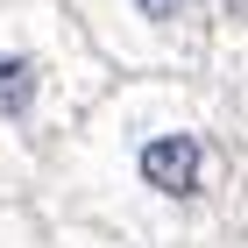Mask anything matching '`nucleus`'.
<instances>
[{
  "label": "nucleus",
  "mask_w": 248,
  "mask_h": 248,
  "mask_svg": "<svg viewBox=\"0 0 248 248\" xmlns=\"http://www.w3.org/2000/svg\"><path fill=\"white\" fill-rule=\"evenodd\" d=\"M248 199L213 78H114L36 163V213L128 248L227 241Z\"/></svg>",
  "instance_id": "obj_1"
},
{
  "label": "nucleus",
  "mask_w": 248,
  "mask_h": 248,
  "mask_svg": "<svg viewBox=\"0 0 248 248\" xmlns=\"http://www.w3.org/2000/svg\"><path fill=\"white\" fill-rule=\"evenodd\" d=\"M114 85L64 0H0V135L43 163Z\"/></svg>",
  "instance_id": "obj_2"
},
{
  "label": "nucleus",
  "mask_w": 248,
  "mask_h": 248,
  "mask_svg": "<svg viewBox=\"0 0 248 248\" xmlns=\"http://www.w3.org/2000/svg\"><path fill=\"white\" fill-rule=\"evenodd\" d=\"M114 78H206L213 0H64Z\"/></svg>",
  "instance_id": "obj_3"
},
{
  "label": "nucleus",
  "mask_w": 248,
  "mask_h": 248,
  "mask_svg": "<svg viewBox=\"0 0 248 248\" xmlns=\"http://www.w3.org/2000/svg\"><path fill=\"white\" fill-rule=\"evenodd\" d=\"M206 78H213V85H248V0H213Z\"/></svg>",
  "instance_id": "obj_4"
},
{
  "label": "nucleus",
  "mask_w": 248,
  "mask_h": 248,
  "mask_svg": "<svg viewBox=\"0 0 248 248\" xmlns=\"http://www.w3.org/2000/svg\"><path fill=\"white\" fill-rule=\"evenodd\" d=\"M21 199L36 206V156L0 135V206H21Z\"/></svg>",
  "instance_id": "obj_5"
},
{
  "label": "nucleus",
  "mask_w": 248,
  "mask_h": 248,
  "mask_svg": "<svg viewBox=\"0 0 248 248\" xmlns=\"http://www.w3.org/2000/svg\"><path fill=\"white\" fill-rule=\"evenodd\" d=\"M36 248H128V241H114V234H99V227H78V220H43Z\"/></svg>",
  "instance_id": "obj_6"
},
{
  "label": "nucleus",
  "mask_w": 248,
  "mask_h": 248,
  "mask_svg": "<svg viewBox=\"0 0 248 248\" xmlns=\"http://www.w3.org/2000/svg\"><path fill=\"white\" fill-rule=\"evenodd\" d=\"M43 241V213L21 199V206H0V248H36Z\"/></svg>",
  "instance_id": "obj_7"
},
{
  "label": "nucleus",
  "mask_w": 248,
  "mask_h": 248,
  "mask_svg": "<svg viewBox=\"0 0 248 248\" xmlns=\"http://www.w3.org/2000/svg\"><path fill=\"white\" fill-rule=\"evenodd\" d=\"M220 107H227V135H234V163H241V185H248V85H220Z\"/></svg>",
  "instance_id": "obj_8"
},
{
  "label": "nucleus",
  "mask_w": 248,
  "mask_h": 248,
  "mask_svg": "<svg viewBox=\"0 0 248 248\" xmlns=\"http://www.w3.org/2000/svg\"><path fill=\"white\" fill-rule=\"evenodd\" d=\"M227 248H248V199L234 206V220H227Z\"/></svg>",
  "instance_id": "obj_9"
},
{
  "label": "nucleus",
  "mask_w": 248,
  "mask_h": 248,
  "mask_svg": "<svg viewBox=\"0 0 248 248\" xmlns=\"http://www.w3.org/2000/svg\"><path fill=\"white\" fill-rule=\"evenodd\" d=\"M199 248H227V241H199Z\"/></svg>",
  "instance_id": "obj_10"
}]
</instances>
